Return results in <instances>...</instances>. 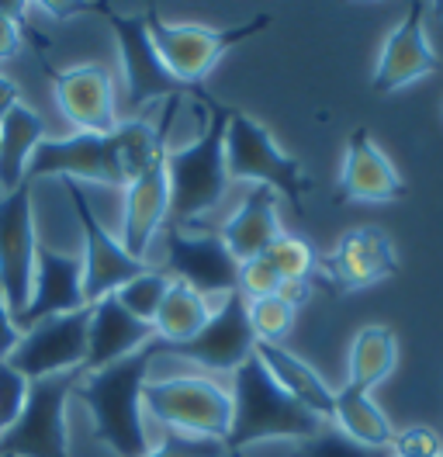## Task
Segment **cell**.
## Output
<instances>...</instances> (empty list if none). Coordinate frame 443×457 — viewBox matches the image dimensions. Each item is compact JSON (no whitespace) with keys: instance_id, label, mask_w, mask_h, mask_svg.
<instances>
[{"instance_id":"40","label":"cell","mask_w":443,"mask_h":457,"mask_svg":"<svg viewBox=\"0 0 443 457\" xmlns=\"http://www.w3.org/2000/svg\"><path fill=\"white\" fill-rule=\"evenodd\" d=\"M18 101H21V87L14 84L11 77H4V73H0V118L11 112Z\"/></svg>"},{"instance_id":"30","label":"cell","mask_w":443,"mask_h":457,"mask_svg":"<svg viewBox=\"0 0 443 457\" xmlns=\"http://www.w3.org/2000/svg\"><path fill=\"white\" fill-rule=\"evenodd\" d=\"M295 309L288 302H280L277 295L271 298H256V302H247V319L249 329H253V340L256 343H274V346H284L291 329H295Z\"/></svg>"},{"instance_id":"22","label":"cell","mask_w":443,"mask_h":457,"mask_svg":"<svg viewBox=\"0 0 443 457\" xmlns=\"http://www.w3.org/2000/svg\"><path fill=\"white\" fill-rule=\"evenodd\" d=\"M280 232V198L267 187H249L243 204L219 226L222 243L229 246L236 263L263 257Z\"/></svg>"},{"instance_id":"27","label":"cell","mask_w":443,"mask_h":457,"mask_svg":"<svg viewBox=\"0 0 443 457\" xmlns=\"http://www.w3.org/2000/svg\"><path fill=\"white\" fill-rule=\"evenodd\" d=\"M398 368V337L388 326H364L347 350V385L374 392Z\"/></svg>"},{"instance_id":"11","label":"cell","mask_w":443,"mask_h":457,"mask_svg":"<svg viewBox=\"0 0 443 457\" xmlns=\"http://www.w3.org/2000/svg\"><path fill=\"white\" fill-rule=\"evenodd\" d=\"M35 253H38V226L31 184L0 195V291L11 312L21 319L35 285Z\"/></svg>"},{"instance_id":"32","label":"cell","mask_w":443,"mask_h":457,"mask_svg":"<svg viewBox=\"0 0 443 457\" xmlns=\"http://www.w3.org/2000/svg\"><path fill=\"white\" fill-rule=\"evenodd\" d=\"M295 457H391L388 451H371V447H360L354 440H347L343 433L326 423L315 436H308L302 444H295Z\"/></svg>"},{"instance_id":"2","label":"cell","mask_w":443,"mask_h":457,"mask_svg":"<svg viewBox=\"0 0 443 457\" xmlns=\"http://www.w3.org/2000/svg\"><path fill=\"white\" fill-rule=\"evenodd\" d=\"M229 392H232V429L225 444L229 454L253 447V444H271V440L302 444L326 427L319 416L302 409L277 385L271 371L256 361V353L232 374Z\"/></svg>"},{"instance_id":"26","label":"cell","mask_w":443,"mask_h":457,"mask_svg":"<svg viewBox=\"0 0 443 457\" xmlns=\"http://www.w3.org/2000/svg\"><path fill=\"white\" fill-rule=\"evenodd\" d=\"M330 427L360 447H371V451H388L391 436H395V427H391L385 409L378 405V399L371 392L350 388V385L332 392Z\"/></svg>"},{"instance_id":"15","label":"cell","mask_w":443,"mask_h":457,"mask_svg":"<svg viewBox=\"0 0 443 457\" xmlns=\"http://www.w3.org/2000/svg\"><path fill=\"white\" fill-rule=\"evenodd\" d=\"M35 180H70L80 187L87 184L121 187L111 160L108 136H87V132H70L59 139L46 136L28 163V184Z\"/></svg>"},{"instance_id":"4","label":"cell","mask_w":443,"mask_h":457,"mask_svg":"<svg viewBox=\"0 0 443 457\" xmlns=\"http://www.w3.org/2000/svg\"><path fill=\"white\" fill-rule=\"evenodd\" d=\"M142 405L149 423H160L163 433L229 444L232 392L212 374H149Z\"/></svg>"},{"instance_id":"35","label":"cell","mask_w":443,"mask_h":457,"mask_svg":"<svg viewBox=\"0 0 443 457\" xmlns=\"http://www.w3.org/2000/svg\"><path fill=\"white\" fill-rule=\"evenodd\" d=\"M280 291V278L277 270L271 267L267 257H256L239 263V278H236V295L243 302H256V298H271Z\"/></svg>"},{"instance_id":"36","label":"cell","mask_w":443,"mask_h":457,"mask_svg":"<svg viewBox=\"0 0 443 457\" xmlns=\"http://www.w3.org/2000/svg\"><path fill=\"white\" fill-rule=\"evenodd\" d=\"M142 457H229V451L222 444L212 440H194V436H180V433H163L149 454Z\"/></svg>"},{"instance_id":"19","label":"cell","mask_w":443,"mask_h":457,"mask_svg":"<svg viewBox=\"0 0 443 457\" xmlns=\"http://www.w3.org/2000/svg\"><path fill=\"white\" fill-rule=\"evenodd\" d=\"M87 309V295H83V263L80 253H66L55 250L46 239H38V253H35V285L28 309L21 312V329L53 319V315L80 312Z\"/></svg>"},{"instance_id":"6","label":"cell","mask_w":443,"mask_h":457,"mask_svg":"<svg viewBox=\"0 0 443 457\" xmlns=\"http://www.w3.org/2000/svg\"><path fill=\"white\" fill-rule=\"evenodd\" d=\"M80 374L31 381L21 416L0 433V457H73L70 399Z\"/></svg>"},{"instance_id":"7","label":"cell","mask_w":443,"mask_h":457,"mask_svg":"<svg viewBox=\"0 0 443 457\" xmlns=\"http://www.w3.org/2000/svg\"><path fill=\"white\" fill-rule=\"evenodd\" d=\"M146 18H149V35L163 59L166 73L180 87H194L197 80H205L232 46H239L253 31L267 29V18H253L247 25H232V29H212V25H194V21L173 25V21H163L160 14H146Z\"/></svg>"},{"instance_id":"41","label":"cell","mask_w":443,"mask_h":457,"mask_svg":"<svg viewBox=\"0 0 443 457\" xmlns=\"http://www.w3.org/2000/svg\"><path fill=\"white\" fill-rule=\"evenodd\" d=\"M440 457H443V454H440Z\"/></svg>"},{"instance_id":"13","label":"cell","mask_w":443,"mask_h":457,"mask_svg":"<svg viewBox=\"0 0 443 457\" xmlns=\"http://www.w3.org/2000/svg\"><path fill=\"white\" fill-rule=\"evenodd\" d=\"M108 25L114 31V46H118V66H121V87H125V101L132 108L156 104L163 97H177V84L166 73L163 59L153 46L149 35V18L146 14H121L108 11Z\"/></svg>"},{"instance_id":"38","label":"cell","mask_w":443,"mask_h":457,"mask_svg":"<svg viewBox=\"0 0 443 457\" xmlns=\"http://www.w3.org/2000/svg\"><path fill=\"white\" fill-rule=\"evenodd\" d=\"M21 46H25V21L11 18L0 7V62H11V59L21 53Z\"/></svg>"},{"instance_id":"10","label":"cell","mask_w":443,"mask_h":457,"mask_svg":"<svg viewBox=\"0 0 443 457\" xmlns=\"http://www.w3.org/2000/svg\"><path fill=\"white\" fill-rule=\"evenodd\" d=\"M163 270L170 278L191 285L205 298L222 302L236 291L239 263L222 243L219 228H163Z\"/></svg>"},{"instance_id":"31","label":"cell","mask_w":443,"mask_h":457,"mask_svg":"<svg viewBox=\"0 0 443 457\" xmlns=\"http://www.w3.org/2000/svg\"><path fill=\"white\" fill-rule=\"evenodd\" d=\"M263 257L271 260V267L277 270L280 285L284 281H312V274L319 267L315 250L305 243L302 236H291V232H280Z\"/></svg>"},{"instance_id":"33","label":"cell","mask_w":443,"mask_h":457,"mask_svg":"<svg viewBox=\"0 0 443 457\" xmlns=\"http://www.w3.org/2000/svg\"><path fill=\"white\" fill-rule=\"evenodd\" d=\"M388 454L391 457H440L443 454L440 429L426 427V423H413V427L395 429Z\"/></svg>"},{"instance_id":"25","label":"cell","mask_w":443,"mask_h":457,"mask_svg":"<svg viewBox=\"0 0 443 457\" xmlns=\"http://www.w3.org/2000/svg\"><path fill=\"white\" fill-rule=\"evenodd\" d=\"M42 139H46V121L25 101H18L0 118V195L25 187L28 163Z\"/></svg>"},{"instance_id":"3","label":"cell","mask_w":443,"mask_h":457,"mask_svg":"<svg viewBox=\"0 0 443 457\" xmlns=\"http://www.w3.org/2000/svg\"><path fill=\"white\" fill-rule=\"evenodd\" d=\"M225 112L212 104V118L188 145L166 149V184H170V226L201 228L219 208L232 180L225 170Z\"/></svg>"},{"instance_id":"12","label":"cell","mask_w":443,"mask_h":457,"mask_svg":"<svg viewBox=\"0 0 443 457\" xmlns=\"http://www.w3.org/2000/svg\"><path fill=\"white\" fill-rule=\"evenodd\" d=\"M53 101L63 121L73 125V132L87 136H111L121 121L118 114V87L108 66L80 62L66 70H49Z\"/></svg>"},{"instance_id":"5","label":"cell","mask_w":443,"mask_h":457,"mask_svg":"<svg viewBox=\"0 0 443 457\" xmlns=\"http://www.w3.org/2000/svg\"><path fill=\"white\" fill-rule=\"evenodd\" d=\"M225 170L232 184L239 180L249 187H267L302 212L308 187L302 163L288 156L271 136V129L247 112H225Z\"/></svg>"},{"instance_id":"17","label":"cell","mask_w":443,"mask_h":457,"mask_svg":"<svg viewBox=\"0 0 443 457\" xmlns=\"http://www.w3.org/2000/svg\"><path fill=\"white\" fill-rule=\"evenodd\" d=\"M121 226H118V243L125 253L138 263H149L156 236H163L170 222V184H166V156L136 177L132 184L121 187Z\"/></svg>"},{"instance_id":"28","label":"cell","mask_w":443,"mask_h":457,"mask_svg":"<svg viewBox=\"0 0 443 457\" xmlns=\"http://www.w3.org/2000/svg\"><path fill=\"white\" fill-rule=\"evenodd\" d=\"M215 305H219V302H212V298H205L201 291H194L191 285L170 278L163 305H160V312L153 319L156 343H163V346H184V343L194 340V337L208 326Z\"/></svg>"},{"instance_id":"8","label":"cell","mask_w":443,"mask_h":457,"mask_svg":"<svg viewBox=\"0 0 443 457\" xmlns=\"http://www.w3.org/2000/svg\"><path fill=\"white\" fill-rule=\"evenodd\" d=\"M59 184H63V195L70 201L73 222L80 228L83 295H87V305H94V302L114 295L129 278H136L138 270L149 267V263H138V260H132L125 253V246L118 243V236L108 232V226L97 219V208H94L87 187L70 184V180H59Z\"/></svg>"},{"instance_id":"29","label":"cell","mask_w":443,"mask_h":457,"mask_svg":"<svg viewBox=\"0 0 443 457\" xmlns=\"http://www.w3.org/2000/svg\"><path fill=\"white\" fill-rule=\"evenodd\" d=\"M166 287H170V274H166L163 267H142L136 278H129L125 285L114 291V302L125 309L129 315H136L142 322H149L153 326V319L160 312V305H163L166 298Z\"/></svg>"},{"instance_id":"14","label":"cell","mask_w":443,"mask_h":457,"mask_svg":"<svg viewBox=\"0 0 443 457\" xmlns=\"http://www.w3.org/2000/svg\"><path fill=\"white\" fill-rule=\"evenodd\" d=\"M87 319L90 309L53 315L28 326L11 364L31 381L59 378V374H83L87 364Z\"/></svg>"},{"instance_id":"24","label":"cell","mask_w":443,"mask_h":457,"mask_svg":"<svg viewBox=\"0 0 443 457\" xmlns=\"http://www.w3.org/2000/svg\"><path fill=\"white\" fill-rule=\"evenodd\" d=\"M166 125H170V114H163L160 121H153L146 114H132V118L118 121V129L108 136V145L121 187L132 184L136 177H142L166 156Z\"/></svg>"},{"instance_id":"21","label":"cell","mask_w":443,"mask_h":457,"mask_svg":"<svg viewBox=\"0 0 443 457\" xmlns=\"http://www.w3.org/2000/svg\"><path fill=\"white\" fill-rule=\"evenodd\" d=\"M339 195L357 204H395L409 195L388 153L364 129H357L347 143V156L339 167Z\"/></svg>"},{"instance_id":"16","label":"cell","mask_w":443,"mask_h":457,"mask_svg":"<svg viewBox=\"0 0 443 457\" xmlns=\"http://www.w3.org/2000/svg\"><path fill=\"white\" fill-rule=\"evenodd\" d=\"M437 66H440V56L426 31V4H413L409 14L388 31L378 62H374V73H371V87L378 94H395L402 87H413L415 80L437 73Z\"/></svg>"},{"instance_id":"20","label":"cell","mask_w":443,"mask_h":457,"mask_svg":"<svg viewBox=\"0 0 443 457\" xmlns=\"http://www.w3.org/2000/svg\"><path fill=\"white\" fill-rule=\"evenodd\" d=\"M87 309H90V319H87V364H83V374L121 364V361L136 357V353L149 350L156 343L153 326L125 312L114 302V295L87 305Z\"/></svg>"},{"instance_id":"34","label":"cell","mask_w":443,"mask_h":457,"mask_svg":"<svg viewBox=\"0 0 443 457\" xmlns=\"http://www.w3.org/2000/svg\"><path fill=\"white\" fill-rule=\"evenodd\" d=\"M28 392H31V378L18 371L11 361H0V433L21 416Z\"/></svg>"},{"instance_id":"23","label":"cell","mask_w":443,"mask_h":457,"mask_svg":"<svg viewBox=\"0 0 443 457\" xmlns=\"http://www.w3.org/2000/svg\"><path fill=\"white\" fill-rule=\"evenodd\" d=\"M256 361L271 371L277 385L298 402L302 409H308L312 416H319L322 423H330L332 416V388L322 374L315 371L305 357H298L288 346H274V343H256Z\"/></svg>"},{"instance_id":"37","label":"cell","mask_w":443,"mask_h":457,"mask_svg":"<svg viewBox=\"0 0 443 457\" xmlns=\"http://www.w3.org/2000/svg\"><path fill=\"white\" fill-rule=\"evenodd\" d=\"M21 337H25V329H21L18 315L11 312V305H7V298H4V291H0V361H11V357H14Z\"/></svg>"},{"instance_id":"9","label":"cell","mask_w":443,"mask_h":457,"mask_svg":"<svg viewBox=\"0 0 443 457\" xmlns=\"http://www.w3.org/2000/svg\"><path fill=\"white\" fill-rule=\"evenodd\" d=\"M153 357H180L194 364L197 371L205 374H236L249 357L256 353V340H253V329H249V319H247V302L232 291L225 295L215 312L208 319V326L188 340L184 346H163V343H153L149 346Z\"/></svg>"},{"instance_id":"1","label":"cell","mask_w":443,"mask_h":457,"mask_svg":"<svg viewBox=\"0 0 443 457\" xmlns=\"http://www.w3.org/2000/svg\"><path fill=\"white\" fill-rule=\"evenodd\" d=\"M153 350H142L121 364L77 378L73 399H80L87 409L94 440H101L114 457H142L153 447L149 416L142 405V388L153 374Z\"/></svg>"},{"instance_id":"39","label":"cell","mask_w":443,"mask_h":457,"mask_svg":"<svg viewBox=\"0 0 443 457\" xmlns=\"http://www.w3.org/2000/svg\"><path fill=\"white\" fill-rule=\"evenodd\" d=\"M277 298L288 302V305L298 312L302 305H308V298H312V281H284L280 291H277Z\"/></svg>"},{"instance_id":"18","label":"cell","mask_w":443,"mask_h":457,"mask_svg":"<svg viewBox=\"0 0 443 457\" xmlns=\"http://www.w3.org/2000/svg\"><path fill=\"white\" fill-rule=\"evenodd\" d=\"M332 285L343 291H364L398 274V253L395 243L381 226H354L339 232L336 246L326 257Z\"/></svg>"}]
</instances>
